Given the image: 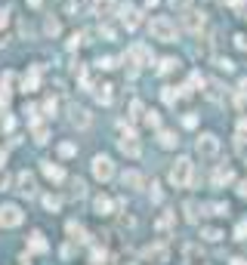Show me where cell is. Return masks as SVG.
<instances>
[{
  "label": "cell",
  "mask_w": 247,
  "mask_h": 265,
  "mask_svg": "<svg viewBox=\"0 0 247 265\" xmlns=\"http://www.w3.org/2000/svg\"><path fill=\"white\" fill-rule=\"evenodd\" d=\"M74 194H78V198H84V182L80 179H74Z\"/></svg>",
  "instance_id": "cell-48"
},
{
  "label": "cell",
  "mask_w": 247,
  "mask_h": 265,
  "mask_svg": "<svg viewBox=\"0 0 247 265\" xmlns=\"http://www.w3.org/2000/svg\"><path fill=\"white\" fill-rule=\"evenodd\" d=\"M130 111H133L130 117H133V120H139V117H146V105H142V102H139V99H136V102H133V108H130Z\"/></svg>",
  "instance_id": "cell-32"
},
{
  "label": "cell",
  "mask_w": 247,
  "mask_h": 265,
  "mask_svg": "<svg viewBox=\"0 0 247 265\" xmlns=\"http://www.w3.org/2000/svg\"><path fill=\"white\" fill-rule=\"evenodd\" d=\"M59 154H62V157H74V154H78V148H74L72 142H62V145H59Z\"/></svg>",
  "instance_id": "cell-35"
},
{
  "label": "cell",
  "mask_w": 247,
  "mask_h": 265,
  "mask_svg": "<svg viewBox=\"0 0 247 265\" xmlns=\"http://www.w3.org/2000/svg\"><path fill=\"white\" fill-rule=\"evenodd\" d=\"M238 194H241V198H244V201H247V179H244V182H241V185H238Z\"/></svg>",
  "instance_id": "cell-50"
},
{
  "label": "cell",
  "mask_w": 247,
  "mask_h": 265,
  "mask_svg": "<svg viewBox=\"0 0 247 265\" xmlns=\"http://www.w3.org/2000/svg\"><path fill=\"white\" fill-rule=\"evenodd\" d=\"M40 170H44V176H46L50 182H62V179H65V170H62L59 164H52V161H44Z\"/></svg>",
  "instance_id": "cell-9"
},
{
  "label": "cell",
  "mask_w": 247,
  "mask_h": 265,
  "mask_svg": "<svg viewBox=\"0 0 247 265\" xmlns=\"http://www.w3.org/2000/svg\"><path fill=\"white\" fill-rule=\"evenodd\" d=\"M46 250H50V247H46L44 235H40V232H34L31 241H28V253H46Z\"/></svg>",
  "instance_id": "cell-15"
},
{
  "label": "cell",
  "mask_w": 247,
  "mask_h": 265,
  "mask_svg": "<svg viewBox=\"0 0 247 265\" xmlns=\"http://www.w3.org/2000/svg\"><path fill=\"white\" fill-rule=\"evenodd\" d=\"M244 102H247V77L238 83V96H235V105H238V108H241Z\"/></svg>",
  "instance_id": "cell-29"
},
{
  "label": "cell",
  "mask_w": 247,
  "mask_h": 265,
  "mask_svg": "<svg viewBox=\"0 0 247 265\" xmlns=\"http://www.w3.org/2000/svg\"><path fill=\"white\" fill-rule=\"evenodd\" d=\"M112 90H114V86H108V83H105V86H99V93H96V99H99L102 105H112Z\"/></svg>",
  "instance_id": "cell-25"
},
{
  "label": "cell",
  "mask_w": 247,
  "mask_h": 265,
  "mask_svg": "<svg viewBox=\"0 0 247 265\" xmlns=\"http://www.w3.org/2000/svg\"><path fill=\"white\" fill-rule=\"evenodd\" d=\"M146 123H148V127H161V117H158V111H146Z\"/></svg>",
  "instance_id": "cell-39"
},
{
  "label": "cell",
  "mask_w": 247,
  "mask_h": 265,
  "mask_svg": "<svg viewBox=\"0 0 247 265\" xmlns=\"http://www.w3.org/2000/svg\"><path fill=\"white\" fill-rule=\"evenodd\" d=\"M192 173H195V164H192L188 157H176V164L170 167V185L173 188H188Z\"/></svg>",
  "instance_id": "cell-1"
},
{
  "label": "cell",
  "mask_w": 247,
  "mask_h": 265,
  "mask_svg": "<svg viewBox=\"0 0 247 265\" xmlns=\"http://www.w3.org/2000/svg\"><path fill=\"white\" fill-rule=\"evenodd\" d=\"M161 99H164L167 105H176V99H180V93H176L173 86H164V93H161Z\"/></svg>",
  "instance_id": "cell-30"
},
{
  "label": "cell",
  "mask_w": 247,
  "mask_h": 265,
  "mask_svg": "<svg viewBox=\"0 0 247 265\" xmlns=\"http://www.w3.org/2000/svg\"><path fill=\"white\" fill-rule=\"evenodd\" d=\"M198 154L201 157H216L220 154V139L214 136V133H204V136H198Z\"/></svg>",
  "instance_id": "cell-6"
},
{
  "label": "cell",
  "mask_w": 247,
  "mask_h": 265,
  "mask_svg": "<svg viewBox=\"0 0 247 265\" xmlns=\"http://www.w3.org/2000/svg\"><path fill=\"white\" fill-rule=\"evenodd\" d=\"M176 65H180L176 59H164V62H161V68H158V71H161V74H170V71H173Z\"/></svg>",
  "instance_id": "cell-37"
},
{
  "label": "cell",
  "mask_w": 247,
  "mask_h": 265,
  "mask_svg": "<svg viewBox=\"0 0 247 265\" xmlns=\"http://www.w3.org/2000/svg\"><path fill=\"white\" fill-rule=\"evenodd\" d=\"M148 34L154 40H161V43H173L176 40V25L167 19V15H154V19L148 22Z\"/></svg>",
  "instance_id": "cell-2"
},
{
  "label": "cell",
  "mask_w": 247,
  "mask_h": 265,
  "mask_svg": "<svg viewBox=\"0 0 247 265\" xmlns=\"http://www.w3.org/2000/svg\"><path fill=\"white\" fill-rule=\"evenodd\" d=\"M10 22V9H4V6H0V28H4Z\"/></svg>",
  "instance_id": "cell-45"
},
{
  "label": "cell",
  "mask_w": 247,
  "mask_h": 265,
  "mask_svg": "<svg viewBox=\"0 0 247 265\" xmlns=\"http://www.w3.org/2000/svg\"><path fill=\"white\" fill-rule=\"evenodd\" d=\"M10 108V86H0V111Z\"/></svg>",
  "instance_id": "cell-33"
},
{
  "label": "cell",
  "mask_w": 247,
  "mask_h": 265,
  "mask_svg": "<svg viewBox=\"0 0 247 265\" xmlns=\"http://www.w3.org/2000/svg\"><path fill=\"white\" fill-rule=\"evenodd\" d=\"M201 238H204V241H222L226 235L220 232V228H201Z\"/></svg>",
  "instance_id": "cell-26"
},
{
  "label": "cell",
  "mask_w": 247,
  "mask_h": 265,
  "mask_svg": "<svg viewBox=\"0 0 247 265\" xmlns=\"http://www.w3.org/2000/svg\"><path fill=\"white\" fill-rule=\"evenodd\" d=\"M235 43H238V49H244V52H247V37H244V34H238Z\"/></svg>",
  "instance_id": "cell-46"
},
{
  "label": "cell",
  "mask_w": 247,
  "mask_h": 265,
  "mask_svg": "<svg viewBox=\"0 0 247 265\" xmlns=\"http://www.w3.org/2000/svg\"><path fill=\"white\" fill-rule=\"evenodd\" d=\"M182 210H186V219H188V222H198V204H195V201H188Z\"/></svg>",
  "instance_id": "cell-27"
},
{
  "label": "cell",
  "mask_w": 247,
  "mask_h": 265,
  "mask_svg": "<svg viewBox=\"0 0 247 265\" xmlns=\"http://www.w3.org/2000/svg\"><path fill=\"white\" fill-rule=\"evenodd\" d=\"M72 123H74V127H90V111H86V108H74L72 111Z\"/></svg>",
  "instance_id": "cell-17"
},
{
  "label": "cell",
  "mask_w": 247,
  "mask_h": 265,
  "mask_svg": "<svg viewBox=\"0 0 247 265\" xmlns=\"http://www.w3.org/2000/svg\"><path fill=\"white\" fill-rule=\"evenodd\" d=\"M90 170H93V176H96L99 182H108L112 176H114V164H112V157H105V154H96L93 157Z\"/></svg>",
  "instance_id": "cell-5"
},
{
  "label": "cell",
  "mask_w": 247,
  "mask_h": 265,
  "mask_svg": "<svg viewBox=\"0 0 247 265\" xmlns=\"http://www.w3.org/2000/svg\"><path fill=\"white\" fill-rule=\"evenodd\" d=\"M38 83H40V65H34L31 71H25V77H22V90L34 93V90H38Z\"/></svg>",
  "instance_id": "cell-8"
},
{
  "label": "cell",
  "mask_w": 247,
  "mask_h": 265,
  "mask_svg": "<svg viewBox=\"0 0 247 265\" xmlns=\"http://www.w3.org/2000/svg\"><path fill=\"white\" fill-rule=\"evenodd\" d=\"M207 96L214 99V102H220V96H222V93H220V83H214V80H210V83H207Z\"/></svg>",
  "instance_id": "cell-36"
},
{
  "label": "cell",
  "mask_w": 247,
  "mask_h": 265,
  "mask_svg": "<svg viewBox=\"0 0 247 265\" xmlns=\"http://www.w3.org/2000/svg\"><path fill=\"white\" fill-rule=\"evenodd\" d=\"M16 185H19V188H16L19 194H28V198H31V194H34V176H31L28 170H22L19 179H16Z\"/></svg>",
  "instance_id": "cell-10"
},
{
  "label": "cell",
  "mask_w": 247,
  "mask_h": 265,
  "mask_svg": "<svg viewBox=\"0 0 247 265\" xmlns=\"http://www.w3.org/2000/svg\"><path fill=\"white\" fill-rule=\"evenodd\" d=\"M90 259H93V262H102V259H105V250H102V247H93V253H90Z\"/></svg>",
  "instance_id": "cell-43"
},
{
  "label": "cell",
  "mask_w": 247,
  "mask_h": 265,
  "mask_svg": "<svg viewBox=\"0 0 247 265\" xmlns=\"http://www.w3.org/2000/svg\"><path fill=\"white\" fill-rule=\"evenodd\" d=\"M235 179V173H232V167H216V173H214V185L216 188H222V185H228Z\"/></svg>",
  "instance_id": "cell-14"
},
{
  "label": "cell",
  "mask_w": 247,
  "mask_h": 265,
  "mask_svg": "<svg viewBox=\"0 0 247 265\" xmlns=\"http://www.w3.org/2000/svg\"><path fill=\"white\" fill-rule=\"evenodd\" d=\"M146 256L154 259V262H167V247L164 244H154V247H148V250H146Z\"/></svg>",
  "instance_id": "cell-18"
},
{
  "label": "cell",
  "mask_w": 247,
  "mask_h": 265,
  "mask_svg": "<svg viewBox=\"0 0 247 265\" xmlns=\"http://www.w3.org/2000/svg\"><path fill=\"white\" fill-rule=\"evenodd\" d=\"M120 130H124V136L118 139V148L127 154V157H139V154H142V145L136 142V133L130 127H124V123H120Z\"/></svg>",
  "instance_id": "cell-4"
},
{
  "label": "cell",
  "mask_w": 247,
  "mask_h": 265,
  "mask_svg": "<svg viewBox=\"0 0 247 265\" xmlns=\"http://www.w3.org/2000/svg\"><path fill=\"white\" fill-rule=\"evenodd\" d=\"M201 210H207L210 216H226L228 213V204H204Z\"/></svg>",
  "instance_id": "cell-22"
},
{
  "label": "cell",
  "mask_w": 247,
  "mask_h": 265,
  "mask_svg": "<svg viewBox=\"0 0 247 265\" xmlns=\"http://www.w3.org/2000/svg\"><path fill=\"white\" fill-rule=\"evenodd\" d=\"M44 207H46V210H52V213H56V210L62 207V198H56V194H46V198H44Z\"/></svg>",
  "instance_id": "cell-28"
},
{
  "label": "cell",
  "mask_w": 247,
  "mask_h": 265,
  "mask_svg": "<svg viewBox=\"0 0 247 265\" xmlns=\"http://www.w3.org/2000/svg\"><path fill=\"white\" fill-rule=\"evenodd\" d=\"M93 210H96L99 216H108V213H112V201L105 198V194H99V198L93 201Z\"/></svg>",
  "instance_id": "cell-19"
},
{
  "label": "cell",
  "mask_w": 247,
  "mask_h": 265,
  "mask_svg": "<svg viewBox=\"0 0 247 265\" xmlns=\"http://www.w3.org/2000/svg\"><path fill=\"white\" fill-rule=\"evenodd\" d=\"M44 28H46V34H52V37H56V34L62 31V25H59V19H46V25H44Z\"/></svg>",
  "instance_id": "cell-34"
},
{
  "label": "cell",
  "mask_w": 247,
  "mask_h": 265,
  "mask_svg": "<svg viewBox=\"0 0 247 265\" xmlns=\"http://www.w3.org/2000/svg\"><path fill=\"white\" fill-rule=\"evenodd\" d=\"M46 136H50V130L44 127V123H34V142L44 145V142H46Z\"/></svg>",
  "instance_id": "cell-24"
},
{
  "label": "cell",
  "mask_w": 247,
  "mask_h": 265,
  "mask_svg": "<svg viewBox=\"0 0 247 265\" xmlns=\"http://www.w3.org/2000/svg\"><path fill=\"white\" fill-rule=\"evenodd\" d=\"M22 222H25L22 207H16V204H0V228H19Z\"/></svg>",
  "instance_id": "cell-3"
},
{
  "label": "cell",
  "mask_w": 247,
  "mask_h": 265,
  "mask_svg": "<svg viewBox=\"0 0 247 265\" xmlns=\"http://www.w3.org/2000/svg\"><path fill=\"white\" fill-rule=\"evenodd\" d=\"M152 201H154V204L161 201V188H158V185H152Z\"/></svg>",
  "instance_id": "cell-49"
},
{
  "label": "cell",
  "mask_w": 247,
  "mask_h": 265,
  "mask_svg": "<svg viewBox=\"0 0 247 265\" xmlns=\"http://www.w3.org/2000/svg\"><path fill=\"white\" fill-rule=\"evenodd\" d=\"M158 142H161V148H176V145H180V139H176V133H170V130H161Z\"/></svg>",
  "instance_id": "cell-20"
},
{
  "label": "cell",
  "mask_w": 247,
  "mask_h": 265,
  "mask_svg": "<svg viewBox=\"0 0 247 265\" xmlns=\"http://www.w3.org/2000/svg\"><path fill=\"white\" fill-rule=\"evenodd\" d=\"M120 22L127 28H136L139 25V9L136 6H120Z\"/></svg>",
  "instance_id": "cell-13"
},
{
  "label": "cell",
  "mask_w": 247,
  "mask_h": 265,
  "mask_svg": "<svg viewBox=\"0 0 247 265\" xmlns=\"http://www.w3.org/2000/svg\"><path fill=\"white\" fill-rule=\"evenodd\" d=\"M99 68H105V71H108V68H114V59H99Z\"/></svg>",
  "instance_id": "cell-47"
},
{
  "label": "cell",
  "mask_w": 247,
  "mask_h": 265,
  "mask_svg": "<svg viewBox=\"0 0 247 265\" xmlns=\"http://www.w3.org/2000/svg\"><path fill=\"white\" fill-rule=\"evenodd\" d=\"M120 182H124V188H142L146 185V179H142V173L139 170H127L120 176Z\"/></svg>",
  "instance_id": "cell-12"
},
{
  "label": "cell",
  "mask_w": 247,
  "mask_h": 265,
  "mask_svg": "<svg viewBox=\"0 0 247 265\" xmlns=\"http://www.w3.org/2000/svg\"><path fill=\"white\" fill-rule=\"evenodd\" d=\"M228 265H247V259H241V256H235L232 262H228Z\"/></svg>",
  "instance_id": "cell-51"
},
{
  "label": "cell",
  "mask_w": 247,
  "mask_h": 265,
  "mask_svg": "<svg viewBox=\"0 0 247 265\" xmlns=\"http://www.w3.org/2000/svg\"><path fill=\"white\" fill-rule=\"evenodd\" d=\"M65 232L72 235V241H86V232H84V225H80V222H68V225H65Z\"/></svg>",
  "instance_id": "cell-21"
},
{
  "label": "cell",
  "mask_w": 247,
  "mask_h": 265,
  "mask_svg": "<svg viewBox=\"0 0 247 265\" xmlns=\"http://www.w3.org/2000/svg\"><path fill=\"white\" fill-rule=\"evenodd\" d=\"M216 68H222V71H232V68H235V65H232V62H228V59H216Z\"/></svg>",
  "instance_id": "cell-44"
},
{
  "label": "cell",
  "mask_w": 247,
  "mask_h": 265,
  "mask_svg": "<svg viewBox=\"0 0 247 265\" xmlns=\"http://www.w3.org/2000/svg\"><path fill=\"white\" fill-rule=\"evenodd\" d=\"M238 139H241V142H247V117L238 120Z\"/></svg>",
  "instance_id": "cell-40"
},
{
  "label": "cell",
  "mask_w": 247,
  "mask_h": 265,
  "mask_svg": "<svg viewBox=\"0 0 247 265\" xmlns=\"http://www.w3.org/2000/svg\"><path fill=\"white\" fill-rule=\"evenodd\" d=\"M118 6V0H93V12L96 15H112Z\"/></svg>",
  "instance_id": "cell-16"
},
{
  "label": "cell",
  "mask_w": 247,
  "mask_h": 265,
  "mask_svg": "<svg viewBox=\"0 0 247 265\" xmlns=\"http://www.w3.org/2000/svg\"><path fill=\"white\" fill-rule=\"evenodd\" d=\"M28 3H31V6H40V0H28Z\"/></svg>",
  "instance_id": "cell-52"
},
{
  "label": "cell",
  "mask_w": 247,
  "mask_h": 265,
  "mask_svg": "<svg viewBox=\"0 0 247 265\" xmlns=\"http://www.w3.org/2000/svg\"><path fill=\"white\" fill-rule=\"evenodd\" d=\"M127 56H130L133 65H148V62H152V49H148L146 43H133Z\"/></svg>",
  "instance_id": "cell-7"
},
{
  "label": "cell",
  "mask_w": 247,
  "mask_h": 265,
  "mask_svg": "<svg viewBox=\"0 0 247 265\" xmlns=\"http://www.w3.org/2000/svg\"><path fill=\"white\" fill-rule=\"evenodd\" d=\"M182 25H186L188 31H201V28H204V15L195 12V9H188V12H182Z\"/></svg>",
  "instance_id": "cell-11"
},
{
  "label": "cell",
  "mask_w": 247,
  "mask_h": 265,
  "mask_svg": "<svg viewBox=\"0 0 247 265\" xmlns=\"http://www.w3.org/2000/svg\"><path fill=\"white\" fill-rule=\"evenodd\" d=\"M235 241H247V219L238 222V228H235Z\"/></svg>",
  "instance_id": "cell-38"
},
{
  "label": "cell",
  "mask_w": 247,
  "mask_h": 265,
  "mask_svg": "<svg viewBox=\"0 0 247 265\" xmlns=\"http://www.w3.org/2000/svg\"><path fill=\"white\" fill-rule=\"evenodd\" d=\"M198 256H204V253L198 250V247H195V244H188V247H186V265H188V262H195Z\"/></svg>",
  "instance_id": "cell-31"
},
{
  "label": "cell",
  "mask_w": 247,
  "mask_h": 265,
  "mask_svg": "<svg viewBox=\"0 0 247 265\" xmlns=\"http://www.w3.org/2000/svg\"><path fill=\"white\" fill-rule=\"evenodd\" d=\"M173 222H176V213H164L161 219H158V222H154V228H158V232H167V228H170Z\"/></svg>",
  "instance_id": "cell-23"
},
{
  "label": "cell",
  "mask_w": 247,
  "mask_h": 265,
  "mask_svg": "<svg viewBox=\"0 0 247 265\" xmlns=\"http://www.w3.org/2000/svg\"><path fill=\"white\" fill-rule=\"evenodd\" d=\"M182 127H188V130L198 127V117H195V114H186V117H182Z\"/></svg>",
  "instance_id": "cell-42"
},
{
  "label": "cell",
  "mask_w": 247,
  "mask_h": 265,
  "mask_svg": "<svg viewBox=\"0 0 247 265\" xmlns=\"http://www.w3.org/2000/svg\"><path fill=\"white\" fill-rule=\"evenodd\" d=\"M6 188H10V173L0 167V191H6Z\"/></svg>",
  "instance_id": "cell-41"
}]
</instances>
